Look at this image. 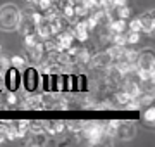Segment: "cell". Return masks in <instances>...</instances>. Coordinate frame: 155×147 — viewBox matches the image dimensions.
Here are the masks:
<instances>
[{
	"label": "cell",
	"mask_w": 155,
	"mask_h": 147,
	"mask_svg": "<svg viewBox=\"0 0 155 147\" xmlns=\"http://www.w3.org/2000/svg\"><path fill=\"white\" fill-rule=\"evenodd\" d=\"M19 7L14 4H5L0 7V29L2 31H14L19 23Z\"/></svg>",
	"instance_id": "1"
},
{
	"label": "cell",
	"mask_w": 155,
	"mask_h": 147,
	"mask_svg": "<svg viewBox=\"0 0 155 147\" xmlns=\"http://www.w3.org/2000/svg\"><path fill=\"white\" fill-rule=\"evenodd\" d=\"M40 12L35 11H24L19 14V23H17V29L22 35H35L36 33V21L40 19Z\"/></svg>",
	"instance_id": "2"
},
{
	"label": "cell",
	"mask_w": 155,
	"mask_h": 147,
	"mask_svg": "<svg viewBox=\"0 0 155 147\" xmlns=\"http://www.w3.org/2000/svg\"><path fill=\"white\" fill-rule=\"evenodd\" d=\"M136 135V126L131 121H116V128H114V137L119 140H131Z\"/></svg>",
	"instance_id": "3"
},
{
	"label": "cell",
	"mask_w": 155,
	"mask_h": 147,
	"mask_svg": "<svg viewBox=\"0 0 155 147\" xmlns=\"http://www.w3.org/2000/svg\"><path fill=\"white\" fill-rule=\"evenodd\" d=\"M5 133H7V138L24 137L28 133V121H24V119H19V121H5Z\"/></svg>",
	"instance_id": "4"
},
{
	"label": "cell",
	"mask_w": 155,
	"mask_h": 147,
	"mask_svg": "<svg viewBox=\"0 0 155 147\" xmlns=\"http://www.w3.org/2000/svg\"><path fill=\"white\" fill-rule=\"evenodd\" d=\"M90 66L97 69H109L110 66H114V59L109 52H100V54H95L90 59Z\"/></svg>",
	"instance_id": "5"
},
{
	"label": "cell",
	"mask_w": 155,
	"mask_h": 147,
	"mask_svg": "<svg viewBox=\"0 0 155 147\" xmlns=\"http://www.w3.org/2000/svg\"><path fill=\"white\" fill-rule=\"evenodd\" d=\"M153 52L152 50H143L141 54H138V59H136V69L140 71H152L153 73Z\"/></svg>",
	"instance_id": "6"
},
{
	"label": "cell",
	"mask_w": 155,
	"mask_h": 147,
	"mask_svg": "<svg viewBox=\"0 0 155 147\" xmlns=\"http://www.w3.org/2000/svg\"><path fill=\"white\" fill-rule=\"evenodd\" d=\"M24 87L29 94H33L38 88V71L35 68H28V71L24 73Z\"/></svg>",
	"instance_id": "7"
},
{
	"label": "cell",
	"mask_w": 155,
	"mask_h": 147,
	"mask_svg": "<svg viewBox=\"0 0 155 147\" xmlns=\"http://www.w3.org/2000/svg\"><path fill=\"white\" fill-rule=\"evenodd\" d=\"M140 24H141V31L145 33H152L155 28V17H153V11H147L138 17Z\"/></svg>",
	"instance_id": "8"
},
{
	"label": "cell",
	"mask_w": 155,
	"mask_h": 147,
	"mask_svg": "<svg viewBox=\"0 0 155 147\" xmlns=\"http://www.w3.org/2000/svg\"><path fill=\"white\" fill-rule=\"evenodd\" d=\"M66 130L64 121H43V132L48 135H62V132Z\"/></svg>",
	"instance_id": "9"
},
{
	"label": "cell",
	"mask_w": 155,
	"mask_h": 147,
	"mask_svg": "<svg viewBox=\"0 0 155 147\" xmlns=\"http://www.w3.org/2000/svg\"><path fill=\"white\" fill-rule=\"evenodd\" d=\"M5 85L9 92H16L17 85H19V74H17L16 68H9L7 69V76H5Z\"/></svg>",
	"instance_id": "10"
},
{
	"label": "cell",
	"mask_w": 155,
	"mask_h": 147,
	"mask_svg": "<svg viewBox=\"0 0 155 147\" xmlns=\"http://www.w3.org/2000/svg\"><path fill=\"white\" fill-rule=\"evenodd\" d=\"M127 29L126 19H110L109 21V31L110 33H124Z\"/></svg>",
	"instance_id": "11"
},
{
	"label": "cell",
	"mask_w": 155,
	"mask_h": 147,
	"mask_svg": "<svg viewBox=\"0 0 155 147\" xmlns=\"http://www.w3.org/2000/svg\"><path fill=\"white\" fill-rule=\"evenodd\" d=\"M26 144H29V145H41V144H47V135H45V132H40V133L29 132V137L26 138Z\"/></svg>",
	"instance_id": "12"
},
{
	"label": "cell",
	"mask_w": 155,
	"mask_h": 147,
	"mask_svg": "<svg viewBox=\"0 0 155 147\" xmlns=\"http://www.w3.org/2000/svg\"><path fill=\"white\" fill-rule=\"evenodd\" d=\"M153 119H155V111H153V108H148L143 113V123H145V126H153Z\"/></svg>",
	"instance_id": "13"
},
{
	"label": "cell",
	"mask_w": 155,
	"mask_h": 147,
	"mask_svg": "<svg viewBox=\"0 0 155 147\" xmlns=\"http://www.w3.org/2000/svg\"><path fill=\"white\" fill-rule=\"evenodd\" d=\"M28 132H33V133H40L43 132V121H28Z\"/></svg>",
	"instance_id": "14"
},
{
	"label": "cell",
	"mask_w": 155,
	"mask_h": 147,
	"mask_svg": "<svg viewBox=\"0 0 155 147\" xmlns=\"http://www.w3.org/2000/svg\"><path fill=\"white\" fill-rule=\"evenodd\" d=\"M9 62H11V66L12 68H22V66H26V59L22 56H14L12 59H9Z\"/></svg>",
	"instance_id": "15"
},
{
	"label": "cell",
	"mask_w": 155,
	"mask_h": 147,
	"mask_svg": "<svg viewBox=\"0 0 155 147\" xmlns=\"http://www.w3.org/2000/svg\"><path fill=\"white\" fill-rule=\"evenodd\" d=\"M140 42V31H131L126 35V43H138Z\"/></svg>",
	"instance_id": "16"
},
{
	"label": "cell",
	"mask_w": 155,
	"mask_h": 147,
	"mask_svg": "<svg viewBox=\"0 0 155 147\" xmlns=\"http://www.w3.org/2000/svg\"><path fill=\"white\" fill-rule=\"evenodd\" d=\"M127 28L131 29V31H141V24H140V19H138V17H134L133 21L127 24Z\"/></svg>",
	"instance_id": "17"
}]
</instances>
